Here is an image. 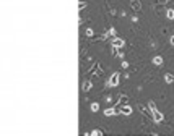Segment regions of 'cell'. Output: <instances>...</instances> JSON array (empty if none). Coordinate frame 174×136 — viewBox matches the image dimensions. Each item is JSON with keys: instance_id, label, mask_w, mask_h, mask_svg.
Instances as JSON below:
<instances>
[{"instance_id": "obj_13", "label": "cell", "mask_w": 174, "mask_h": 136, "mask_svg": "<svg viewBox=\"0 0 174 136\" xmlns=\"http://www.w3.org/2000/svg\"><path fill=\"white\" fill-rule=\"evenodd\" d=\"M166 16H167V19H174V10L169 8V10L166 11Z\"/></svg>"}, {"instance_id": "obj_10", "label": "cell", "mask_w": 174, "mask_h": 136, "mask_svg": "<svg viewBox=\"0 0 174 136\" xmlns=\"http://www.w3.org/2000/svg\"><path fill=\"white\" fill-rule=\"evenodd\" d=\"M91 88H93V83L89 81V80H86L85 83H83V91H85V93H88V91L91 89Z\"/></svg>"}, {"instance_id": "obj_14", "label": "cell", "mask_w": 174, "mask_h": 136, "mask_svg": "<svg viewBox=\"0 0 174 136\" xmlns=\"http://www.w3.org/2000/svg\"><path fill=\"white\" fill-rule=\"evenodd\" d=\"M98 110H99V104L98 102H93L91 104V112H98Z\"/></svg>"}, {"instance_id": "obj_3", "label": "cell", "mask_w": 174, "mask_h": 136, "mask_svg": "<svg viewBox=\"0 0 174 136\" xmlns=\"http://www.w3.org/2000/svg\"><path fill=\"white\" fill-rule=\"evenodd\" d=\"M117 113H120V109H117V107H109V109L104 110V117H112V115H117Z\"/></svg>"}, {"instance_id": "obj_12", "label": "cell", "mask_w": 174, "mask_h": 136, "mask_svg": "<svg viewBox=\"0 0 174 136\" xmlns=\"http://www.w3.org/2000/svg\"><path fill=\"white\" fill-rule=\"evenodd\" d=\"M86 6H88V3L85 2V0H80V2H78V10H80V11H83Z\"/></svg>"}, {"instance_id": "obj_6", "label": "cell", "mask_w": 174, "mask_h": 136, "mask_svg": "<svg viewBox=\"0 0 174 136\" xmlns=\"http://www.w3.org/2000/svg\"><path fill=\"white\" fill-rule=\"evenodd\" d=\"M119 109H120V113H122V115H127V117H128V115H132V112H133L132 107L128 105V104H127V105H120Z\"/></svg>"}, {"instance_id": "obj_4", "label": "cell", "mask_w": 174, "mask_h": 136, "mask_svg": "<svg viewBox=\"0 0 174 136\" xmlns=\"http://www.w3.org/2000/svg\"><path fill=\"white\" fill-rule=\"evenodd\" d=\"M124 45H125V41H124V39H120V37H114V39H112V47L122 49Z\"/></svg>"}, {"instance_id": "obj_9", "label": "cell", "mask_w": 174, "mask_h": 136, "mask_svg": "<svg viewBox=\"0 0 174 136\" xmlns=\"http://www.w3.org/2000/svg\"><path fill=\"white\" fill-rule=\"evenodd\" d=\"M153 63L156 65V67H161V65H163V57H161V55H154L153 57Z\"/></svg>"}, {"instance_id": "obj_7", "label": "cell", "mask_w": 174, "mask_h": 136, "mask_svg": "<svg viewBox=\"0 0 174 136\" xmlns=\"http://www.w3.org/2000/svg\"><path fill=\"white\" fill-rule=\"evenodd\" d=\"M130 6L133 11H141V3L140 0H130Z\"/></svg>"}, {"instance_id": "obj_19", "label": "cell", "mask_w": 174, "mask_h": 136, "mask_svg": "<svg viewBox=\"0 0 174 136\" xmlns=\"http://www.w3.org/2000/svg\"><path fill=\"white\" fill-rule=\"evenodd\" d=\"M158 2H159V3H166V2H167V0H158Z\"/></svg>"}, {"instance_id": "obj_5", "label": "cell", "mask_w": 174, "mask_h": 136, "mask_svg": "<svg viewBox=\"0 0 174 136\" xmlns=\"http://www.w3.org/2000/svg\"><path fill=\"white\" fill-rule=\"evenodd\" d=\"M109 37H117V32H115V29L114 28H109L106 32H104V34H102V39H109Z\"/></svg>"}, {"instance_id": "obj_8", "label": "cell", "mask_w": 174, "mask_h": 136, "mask_svg": "<svg viewBox=\"0 0 174 136\" xmlns=\"http://www.w3.org/2000/svg\"><path fill=\"white\" fill-rule=\"evenodd\" d=\"M117 104H119V105H127V104H128V97H127L125 94H120Z\"/></svg>"}, {"instance_id": "obj_2", "label": "cell", "mask_w": 174, "mask_h": 136, "mask_svg": "<svg viewBox=\"0 0 174 136\" xmlns=\"http://www.w3.org/2000/svg\"><path fill=\"white\" fill-rule=\"evenodd\" d=\"M119 83H120V75L115 71V73H112L111 76H109V80H107V88H115Z\"/></svg>"}, {"instance_id": "obj_1", "label": "cell", "mask_w": 174, "mask_h": 136, "mask_svg": "<svg viewBox=\"0 0 174 136\" xmlns=\"http://www.w3.org/2000/svg\"><path fill=\"white\" fill-rule=\"evenodd\" d=\"M148 107H150V110L153 112V122H156V123L163 122V118H164V117H163V113H161L159 110L156 109V105H154V102H153V101H150V102H148Z\"/></svg>"}, {"instance_id": "obj_17", "label": "cell", "mask_w": 174, "mask_h": 136, "mask_svg": "<svg viewBox=\"0 0 174 136\" xmlns=\"http://www.w3.org/2000/svg\"><path fill=\"white\" fill-rule=\"evenodd\" d=\"M122 68H128V62H122Z\"/></svg>"}, {"instance_id": "obj_11", "label": "cell", "mask_w": 174, "mask_h": 136, "mask_svg": "<svg viewBox=\"0 0 174 136\" xmlns=\"http://www.w3.org/2000/svg\"><path fill=\"white\" fill-rule=\"evenodd\" d=\"M164 81H166L167 84H171V83L174 81V76H172L171 73H166V75H164Z\"/></svg>"}, {"instance_id": "obj_16", "label": "cell", "mask_w": 174, "mask_h": 136, "mask_svg": "<svg viewBox=\"0 0 174 136\" xmlns=\"http://www.w3.org/2000/svg\"><path fill=\"white\" fill-rule=\"evenodd\" d=\"M93 34H94V31H93L91 28H88V29H86V36H93Z\"/></svg>"}, {"instance_id": "obj_15", "label": "cell", "mask_w": 174, "mask_h": 136, "mask_svg": "<svg viewBox=\"0 0 174 136\" xmlns=\"http://www.w3.org/2000/svg\"><path fill=\"white\" fill-rule=\"evenodd\" d=\"M88 134H93V136H101L102 134V131H99V130H93L91 133H88Z\"/></svg>"}, {"instance_id": "obj_18", "label": "cell", "mask_w": 174, "mask_h": 136, "mask_svg": "<svg viewBox=\"0 0 174 136\" xmlns=\"http://www.w3.org/2000/svg\"><path fill=\"white\" fill-rule=\"evenodd\" d=\"M169 44H171V45H174V36H171V37H169Z\"/></svg>"}]
</instances>
